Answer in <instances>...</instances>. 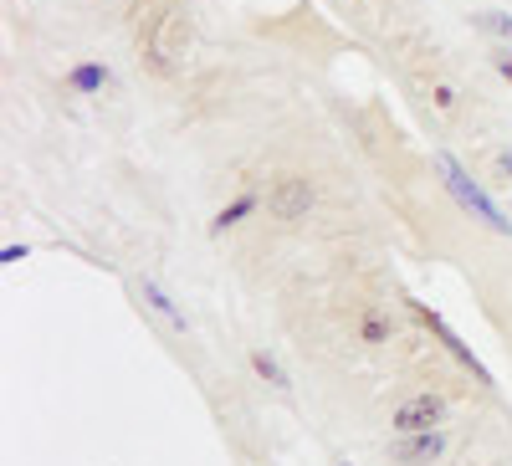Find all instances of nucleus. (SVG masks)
I'll return each mask as SVG.
<instances>
[{"label": "nucleus", "instance_id": "obj_16", "mask_svg": "<svg viewBox=\"0 0 512 466\" xmlns=\"http://www.w3.org/2000/svg\"><path fill=\"white\" fill-rule=\"evenodd\" d=\"M497 72H502V77L512 82V57H497Z\"/></svg>", "mask_w": 512, "mask_h": 466}, {"label": "nucleus", "instance_id": "obj_3", "mask_svg": "<svg viewBox=\"0 0 512 466\" xmlns=\"http://www.w3.org/2000/svg\"><path fill=\"white\" fill-rule=\"evenodd\" d=\"M308 205H313V185L303 175H282L267 195V210H272V221H303L308 216Z\"/></svg>", "mask_w": 512, "mask_h": 466}, {"label": "nucleus", "instance_id": "obj_8", "mask_svg": "<svg viewBox=\"0 0 512 466\" xmlns=\"http://www.w3.org/2000/svg\"><path fill=\"white\" fill-rule=\"evenodd\" d=\"M139 292H144V303H149V308H154L159 318H169L175 328H185V313H180L175 303H169V292H164L159 282H149V277H144V282H139Z\"/></svg>", "mask_w": 512, "mask_h": 466}, {"label": "nucleus", "instance_id": "obj_12", "mask_svg": "<svg viewBox=\"0 0 512 466\" xmlns=\"http://www.w3.org/2000/svg\"><path fill=\"white\" fill-rule=\"evenodd\" d=\"M477 26H482V31H497V36H507V41H512V16H502V11H482V16H477Z\"/></svg>", "mask_w": 512, "mask_h": 466}, {"label": "nucleus", "instance_id": "obj_4", "mask_svg": "<svg viewBox=\"0 0 512 466\" xmlns=\"http://www.w3.org/2000/svg\"><path fill=\"white\" fill-rule=\"evenodd\" d=\"M441 415H446V400L431 395V390H420V395H410V400L395 410V431H400V436H410V431H436Z\"/></svg>", "mask_w": 512, "mask_h": 466}, {"label": "nucleus", "instance_id": "obj_6", "mask_svg": "<svg viewBox=\"0 0 512 466\" xmlns=\"http://www.w3.org/2000/svg\"><path fill=\"white\" fill-rule=\"evenodd\" d=\"M415 313L425 318V328H431V333L441 338V344H446V349H451V354H456V359H461L466 369H472V374L482 379V385H492V374H487V369L477 364V354H472V349H466V344H461V338H456V333H451V328L441 323V313H431V308H425V303H415Z\"/></svg>", "mask_w": 512, "mask_h": 466}, {"label": "nucleus", "instance_id": "obj_11", "mask_svg": "<svg viewBox=\"0 0 512 466\" xmlns=\"http://www.w3.org/2000/svg\"><path fill=\"white\" fill-rule=\"evenodd\" d=\"M251 210H256V195H241V200H231V205L221 210V216H216V221H210V231H216V236H221L226 226H236L241 216H251Z\"/></svg>", "mask_w": 512, "mask_h": 466}, {"label": "nucleus", "instance_id": "obj_5", "mask_svg": "<svg viewBox=\"0 0 512 466\" xmlns=\"http://www.w3.org/2000/svg\"><path fill=\"white\" fill-rule=\"evenodd\" d=\"M441 451H446V436L441 431H410V436H400L390 446V461L395 466H431Z\"/></svg>", "mask_w": 512, "mask_h": 466}, {"label": "nucleus", "instance_id": "obj_2", "mask_svg": "<svg viewBox=\"0 0 512 466\" xmlns=\"http://www.w3.org/2000/svg\"><path fill=\"white\" fill-rule=\"evenodd\" d=\"M185 52H190V21H185V11L169 6V11H164V21H159V36H154L149 62H154V72H169Z\"/></svg>", "mask_w": 512, "mask_h": 466}, {"label": "nucleus", "instance_id": "obj_17", "mask_svg": "<svg viewBox=\"0 0 512 466\" xmlns=\"http://www.w3.org/2000/svg\"><path fill=\"white\" fill-rule=\"evenodd\" d=\"M338 466H349V461H338Z\"/></svg>", "mask_w": 512, "mask_h": 466}, {"label": "nucleus", "instance_id": "obj_15", "mask_svg": "<svg viewBox=\"0 0 512 466\" xmlns=\"http://www.w3.org/2000/svg\"><path fill=\"white\" fill-rule=\"evenodd\" d=\"M497 175L512 185V154H497Z\"/></svg>", "mask_w": 512, "mask_h": 466}, {"label": "nucleus", "instance_id": "obj_14", "mask_svg": "<svg viewBox=\"0 0 512 466\" xmlns=\"http://www.w3.org/2000/svg\"><path fill=\"white\" fill-rule=\"evenodd\" d=\"M364 338H369V344H379V338H384V318H379V313L364 318Z\"/></svg>", "mask_w": 512, "mask_h": 466}, {"label": "nucleus", "instance_id": "obj_1", "mask_svg": "<svg viewBox=\"0 0 512 466\" xmlns=\"http://www.w3.org/2000/svg\"><path fill=\"white\" fill-rule=\"evenodd\" d=\"M436 175H441V185L451 190V200H456L472 221H482V226H487V231H497V236H512V221L497 210V200H492L472 175H466V169H461L451 154H436Z\"/></svg>", "mask_w": 512, "mask_h": 466}, {"label": "nucleus", "instance_id": "obj_10", "mask_svg": "<svg viewBox=\"0 0 512 466\" xmlns=\"http://www.w3.org/2000/svg\"><path fill=\"white\" fill-rule=\"evenodd\" d=\"M251 369L262 374V379H267L272 390H287V369H282V364H277V359H272L267 349H256V354H251Z\"/></svg>", "mask_w": 512, "mask_h": 466}, {"label": "nucleus", "instance_id": "obj_9", "mask_svg": "<svg viewBox=\"0 0 512 466\" xmlns=\"http://www.w3.org/2000/svg\"><path fill=\"white\" fill-rule=\"evenodd\" d=\"M72 88L77 93H103L108 88V67H98V62H82V67H72Z\"/></svg>", "mask_w": 512, "mask_h": 466}, {"label": "nucleus", "instance_id": "obj_13", "mask_svg": "<svg viewBox=\"0 0 512 466\" xmlns=\"http://www.w3.org/2000/svg\"><path fill=\"white\" fill-rule=\"evenodd\" d=\"M431 98H436V108H441V113H456V93L446 88V82H431Z\"/></svg>", "mask_w": 512, "mask_h": 466}, {"label": "nucleus", "instance_id": "obj_7", "mask_svg": "<svg viewBox=\"0 0 512 466\" xmlns=\"http://www.w3.org/2000/svg\"><path fill=\"white\" fill-rule=\"evenodd\" d=\"M164 0H134V36H139V52L149 57L154 52V36H159V21H164Z\"/></svg>", "mask_w": 512, "mask_h": 466}]
</instances>
